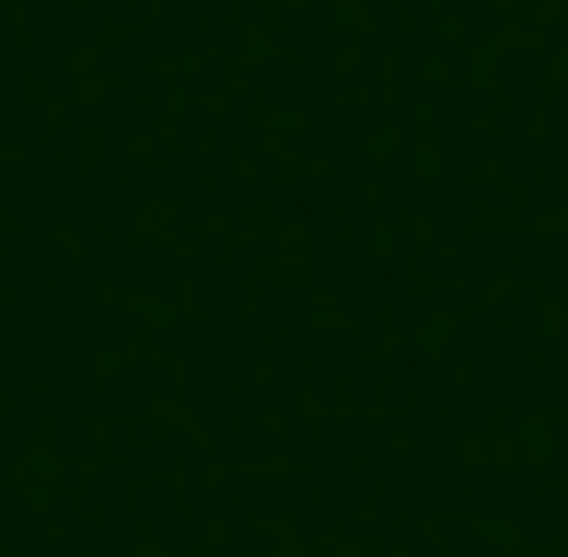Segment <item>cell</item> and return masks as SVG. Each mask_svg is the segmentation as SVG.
Wrapping results in <instances>:
<instances>
[]
</instances>
